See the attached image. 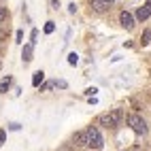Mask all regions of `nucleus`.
Returning a JSON list of instances; mask_svg holds the SVG:
<instances>
[{
  "label": "nucleus",
  "mask_w": 151,
  "mask_h": 151,
  "mask_svg": "<svg viewBox=\"0 0 151 151\" xmlns=\"http://www.w3.org/2000/svg\"><path fill=\"white\" fill-rule=\"evenodd\" d=\"M85 136H87V145L92 147V149H100V147H102V136H100L98 128L89 126V128H87V132H85Z\"/></svg>",
  "instance_id": "1"
},
{
  "label": "nucleus",
  "mask_w": 151,
  "mask_h": 151,
  "mask_svg": "<svg viewBox=\"0 0 151 151\" xmlns=\"http://www.w3.org/2000/svg\"><path fill=\"white\" fill-rule=\"evenodd\" d=\"M128 124H130V128H132L136 134H147V124H145V119L140 115H130Z\"/></svg>",
  "instance_id": "2"
},
{
  "label": "nucleus",
  "mask_w": 151,
  "mask_h": 151,
  "mask_svg": "<svg viewBox=\"0 0 151 151\" xmlns=\"http://www.w3.org/2000/svg\"><path fill=\"white\" fill-rule=\"evenodd\" d=\"M119 119H122V111H119V109H115L113 113H106V115H102V117H100V124H102V126H106V128H117Z\"/></svg>",
  "instance_id": "3"
},
{
  "label": "nucleus",
  "mask_w": 151,
  "mask_h": 151,
  "mask_svg": "<svg viewBox=\"0 0 151 151\" xmlns=\"http://www.w3.org/2000/svg\"><path fill=\"white\" fill-rule=\"evenodd\" d=\"M119 22H122V26H124L126 30H132V28H134V17L130 15L128 11H124L122 15H119Z\"/></svg>",
  "instance_id": "4"
},
{
  "label": "nucleus",
  "mask_w": 151,
  "mask_h": 151,
  "mask_svg": "<svg viewBox=\"0 0 151 151\" xmlns=\"http://www.w3.org/2000/svg\"><path fill=\"white\" fill-rule=\"evenodd\" d=\"M147 17H151V2H147L145 6H140L136 11V19H140V22H145Z\"/></svg>",
  "instance_id": "5"
},
{
  "label": "nucleus",
  "mask_w": 151,
  "mask_h": 151,
  "mask_svg": "<svg viewBox=\"0 0 151 151\" xmlns=\"http://www.w3.org/2000/svg\"><path fill=\"white\" fill-rule=\"evenodd\" d=\"M92 6H94V11L102 13V11H106V9H111V2L109 0H92Z\"/></svg>",
  "instance_id": "6"
},
{
  "label": "nucleus",
  "mask_w": 151,
  "mask_h": 151,
  "mask_svg": "<svg viewBox=\"0 0 151 151\" xmlns=\"http://www.w3.org/2000/svg\"><path fill=\"white\" fill-rule=\"evenodd\" d=\"M73 143H75L77 147H85V145H87V136H85V132H75Z\"/></svg>",
  "instance_id": "7"
},
{
  "label": "nucleus",
  "mask_w": 151,
  "mask_h": 151,
  "mask_svg": "<svg viewBox=\"0 0 151 151\" xmlns=\"http://www.w3.org/2000/svg\"><path fill=\"white\" fill-rule=\"evenodd\" d=\"M32 47H34L32 43L24 47V53H22V58H24V62H26V64H28V62H32Z\"/></svg>",
  "instance_id": "8"
},
{
  "label": "nucleus",
  "mask_w": 151,
  "mask_h": 151,
  "mask_svg": "<svg viewBox=\"0 0 151 151\" xmlns=\"http://www.w3.org/2000/svg\"><path fill=\"white\" fill-rule=\"evenodd\" d=\"M43 79H45V73H43V70H36L34 77H32V85H34V87H38V85L43 83Z\"/></svg>",
  "instance_id": "9"
},
{
  "label": "nucleus",
  "mask_w": 151,
  "mask_h": 151,
  "mask_svg": "<svg viewBox=\"0 0 151 151\" xmlns=\"http://www.w3.org/2000/svg\"><path fill=\"white\" fill-rule=\"evenodd\" d=\"M11 81H13L11 77H4L2 81H0V94H4L6 89H9V85H11Z\"/></svg>",
  "instance_id": "10"
},
{
  "label": "nucleus",
  "mask_w": 151,
  "mask_h": 151,
  "mask_svg": "<svg viewBox=\"0 0 151 151\" xmlns=\"http://www.w3.org/2000/svg\"><path fill=\"white\" fill-rule=\"evenodd\" d=\"M140 43H143V45H149V43H151V30H145V32H143Z\"/></svg>",
  "instance_id": "11"
},
{
  "label": "nucleus",
  "mask_w": 151,
  "mask_h": 151,
  "mask_svg": "<svg viewBox=\"0 0 151 151\" xmlns=\"http://www.w3.org/2000/svg\"><path fill=\"white\" fill-rule=\"evenodd\" d=\"M53 30H55V24H53V22H47V24H45V34H51Z\"/></svg>",
  "instance_id": "12"
},
{
  "label": "nucleus",
  "mask_w": 151,
  "mask_h": 151,
  "mask_svg": "<svg viewBox=\"0 0 151 151\" xmlns=\"http://www.w3.org/2000/svg\"><path fill=\"white\" fill-rule=\"evenodd\" d=\"M77 62H79V55H77V53H70V55H68V64H73V66H75Z\"/></svg>",
  "instance_id": "13"
},
{
  "label": "nucleus",
  "mask_w": 151,
  "mask_h": 151,
  "mask_svg": "<svg viewBox=\"0 0 151 151\" xmlns=\"http://www.w3.org/2000/svg\"><path fill=\"white\" fill-rule=\"evenodd\" d=\"M6 17H9V11H6V9H2V6H0V22H4Z\"/></svg>",
  "instance_id": "14"
},
{
  "label": "nucleus",
  "mask_w": 151,
  "mask_h": 151,
  "mask_svg": "<svg viewBox=\"0 0 151 151\" xmlns=\"http://www.w3.org/2000/svg\"><path fill=\"white\" fill-rule=\"evenodd\" d=\"M4 138H6V132H4V130H0V145L4 143Z\"/></svg>",
  "instance_id": "15"
},
{
  "label": "nucleus",
  "mask_w": 151,
  "mask_h": 151,
  "mask_svg": "<svg viewBox=\"0 0 151 151\" xmlns=\"http://www.w3.org/2000/svg\"><path fill=\"white\" fill-rule=\"evenodd\" d=\"M2 41H6V32H4V30H0V43H2Z\"/></svg>",
  "instance_id": "16"
},
{
  "label": "nucleus",
  "mask_w": 151,
  "mask_h": 151,
  "mask_svg": "<svg viewBox=\"0 0 151 151\" xmlns=\"http://www.w3.org/2000/svg\"><path fill=\"white\" fill-rule=\"evenodd\" d=\"M51 2H53V6H55V9L60 6V0H51Z\"/></svg>",
  "instance_id": "17"
},
{
  "label": "nucleus",
  "mask_w": 151,
  "mask_h": 151,
  "mask_svg": "<svg viewBox=\"0 0 151 151\" xmlns=\"http://www.w3.org/2000/svg\"><path fill=\"white\" fill-rule=\"evenodd\" d=\"M109 2H115V0H109Z\"/></svg>",
  "instance_id": "18"
}]
</instances>
